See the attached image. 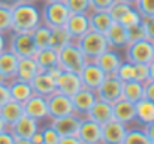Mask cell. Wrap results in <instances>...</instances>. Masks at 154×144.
Listing matches in <instances>:
<instances>
[{
	"label": "cell",
	"mask_w": 154,
	"mask_h": 144,
	"mask_svg": "<svg viewBox=\"0 0 154 144\" xmlns=\"http://www.w3.org/2000/svg\"><path fill=\"white\" fill-rule=\"evenodd\" d=\"M38 129H39L38 122H36L35 119L26 116V114H23V116L9 128V131L12 132V135H14L15 138H30Z\"/></svg>",
	"instance_id": "20"
},
{
	"label": "cell",
	"mask_w": 154,
	"mask_h": 144,
	"mask_svg": "<svg viewBox=\"0 0 154 144\" xmlns=\"http://www.w3.org/2000/svg\"><path fill=\"white\" fill-rule=\"evenodd\" d=\"M30 141L33 144H44V138H42V131H36L32 137H30Z\"/></svg>",
	"instance_id": "50"
},
{
	"label": "cell",
	"mask_w": 154,
	"mask_h": 144,
	"mask_svg": "<svg viewBox=\"0 0 154 144\" xmlns=\"http://www.w3.org/2000/svg\"><path fill=\"white\" fill-rule=\"evenodd\" d=\"M112 119L127 125L136 120V110L135 104L126 99H118L115 104H112Z\"/></svg>",
	"instance_id": "18"
},
{
	"label": "cell",
	"mask_w": 154,
	"mask_h": 144,
	"mask_svg": "<svg viewBox=\"0 0 154 144\" xmlns=\"http://www.w3.org/2000/svg\"><path fill=\"white\" fill-rule=\"evenodd\" d=\"M135 6L142 18L154 17V0H138Z\"/></svg>",
	"instance_id": "39"
},
{
	"label": "cell",
	"mask_w": 154,
	"mask_h": 144,
	"mask_svg": "<svg viewBox=\"0 0 154 144\" xmlns=\"http://www.w3.org/2000/svg\"><path fill=\"white\" fill-rule=\"evenodd\" d=\"M70 14H90V0H63Z\"/></svg>",
	"instance_id": "36"
},
{
	"label": "cell",
	"mask_w": 154,
	"mask_h": 144,
	"mask_svg": "<svg viewBox=\"0 0 154 144\" xmlns=\"http://www.w3.org/2000/svg\"><path fill=\"white\" fill-rule=\"evenodd\" d=\"M8 84V90H9V96L12 101H17L20 104H24L30 96L33 95V89L32 84L27 81H21L18 78H14L11 81L6 83Z\"/></svg>",
	"instance_id": "23"
},
{
	"label": "cell",
	"mask_w": 154,
	"mask_h": 144,
	"mask_svg": "<svg viewBox=\"0 0 154 144\" xmlns=\"http://www.w3.org/2000/svg\"><path fill=\"white\" fill-rule=\"evenodd\" d=\"M73 39L70 38L69 32L66 30L64 26H60V27H51V39H50V47L54 50H60L64 45H67L69 42H72Z\"/></svg>",
	"instance_id": "31"
},
{
	"label": "cell",
	"mask_w": 154,
	"mask_h": 144,
	"mask_svg": "<svg viewBox=\"0 0 154 144\" xmlns=\"http://www.w3.org/2000/svg\"><path fill=\"white\" fill-rule=\"evenodd\" d=\"M33 41L36 44L38 50L39 48H47L50 47V39H51V27H48L47 24L41 23L33 32H32Z\"/></svg>",
	"instance_id": "32"
},
{
	"label": "cell",
	"mask_w": 154,
	"mask_h": 144,
	"mask_svg": "<svg viewBox=\"0 0 154 144\" xmlns=\"http://www.w3.org/2000/svg\"><path fill=\"white\" fill-rule=\"evenodd\" d=\"M15 144H33L30 138H15Z\"/></svg>",
	"instance_id": "54"
},
{
	"label": "cell",
	"mask_w": 154,
	"mask_h": 144,
	"mask_svg": "<svg viewBox=\"0 0 154 144\" xmlns=\"http://www.w3.org/2000/svg\"><path fill=\"white\" fill-rule=\"evenodd\" d=\"M82 117H79L78 114H67L63 117H57L52 119L51 126L57 131V134L60 137H70V135H76L79 125H81Z\"/></svg>",
	"instance_id": "15"
},
{
	"label": "cell",
	"mask_w": 154,
	"mask_h": 144,
	"mask_svg": "<svg viewBox=\"0 0 154 144\" xmlns=\"http://www.w3.org/2000/svg\"><path fill=\"white\" fill-rule=\"evenodd\" d=\"M12 11V32H26L32 33L41 23V11L35 3L20 2L11 8Z\"/></svg>",
	"instance_id": "1"
},
{
	"label": "cell",
	"mask_w": 154,
	"mask_h": 144,
	"mask_svg": "<svg viewBox=\"0 0 154 144\" xmlns=\"http://www.w3.org/2000/svg\"><path fill=\"white\" fill-rule=\"evenodd\" d=\"M123 95V81L117 75H106L102 84L96 89L97 99L108 104H115Z\"/></svg>",
	"instance_id": "7"
},
{
	"label": "cell",
	"mask_w": 154,
	"mask_h": 144,
	"mask_svg": "<svg viewBox=\"0 0 154 144\" xmlns=\"http://www.w3.org/2000/svg\"><path fill=\"white\" fill-rule=\"evenodd\" d=\"M57 144H82L76 135H70V137H60Z\"/></svg>",
	"instance_id": "48"
},
{
	"label": "cell",
	"mask_w": 154,
	"mask_h": 144,
	"mask_svg": "<svg viewBox=\"0 0 154 144\" xmlns=\"http://www.w3.org/2000/svg\"><path fill=\"white\" fill-rule=\"evenodd\" d=\"M6 129H9L8 126H6V123L3 122V119L0 117V132H3V131H6Z\"/></svg>",
	"instance_id": "55"
},
{
	"label": "cell",
	"mask_w": 154,
	"mask_h": 144,
	"mask_svg": "<svg viewBox=\"0 0 154 144\" xmlns=\"http://www.w3.org/2000/svg\"><path fill=\"white\" fill-rule=\"evenodd\" d=\"M142 27H144V32H145V38L148 41L154 42V17L142 18Z\"/></svg>",
	"instance_id": "43"
},
{
	"label": "cell",
	"mask_w": 154,
	"mask_h": 144,
	"mask_svg": "<svg viewBox=\"0 0 154 144\" xmlns=\"http://www.w3.org/2000/svg\"><path fill=\"white\" fill-rule=\"evenodd\" d=\"M21 2H29V3H36V2H41V0H21Z\"/></svg>",
	"instance_id": "57"
},
{
	"label": "cell",
	"mask_w": 154,
	"mask_h": 144,
	"mask_svg": "<svg viewBox=\"0 0 154 144\" xmlns=\"http://www.w3.org/2000/svg\"><path fill=\"white\" fill-rule=\"evenodd\" d=\"M148 77H150V80L154 81V59L148 63Z\"/></svg>",
	"instance_id": "53"
},
{
	"label": "cell",
	"mask_w": 154,
	"mask_h": 144,
	"mask_svg": "<svg viewBox=\"0 0 154 144\" xmlns=\"http://www.w3.org/2000/svg\"><path fill=\"white\" fill-rule=\"evenodd\" d=\"M38 72H39V68H38L36 60H35L33 57H24V59H20V60H18L15 78H18V80H21V81L30 83Z\"/></svg>",
	"instance_id": "27"
},
{
	"label": "cell",
	"mask_w": 154,
	"mask_h": 144,
	"mask_svg": "<svg viewBox=\"0 0 154 144\" xmlns=\"http://www.w3.org/2000/svg\"><path fill=\"white\" fill-rule=\"evenodd\" d=\"M127 38H129V44H130V42L141 41V39H147V38H145L144 27H142V23H141V24H136V26L129 27V29H127Z\"/></svg>",
	"instance_id": "40"
},
{
	"label": "cell",
	"mask_w": 154,
	"mask_h": 144,
	"mask_svg": "<svg viewBox=\"0 0 154 144\" xmlns=\"http://www.w3.org/2000/svg\"><path fill=\"white\" fill-rule=\"evenodd\" d=\"M0 83H6V81H5V78L2 77V74H0Z\"/></svg>",
	"instance_id": "58"
},
{
	"label": "cell",
	"mask_w": 154,
	"mask_h": 144,
	"mask_svg": "<svg viewBox=\"0 0 154 144\" xmlns=\"http://www.w3.org/2000/svg\"><path fill=\"white\" fill-rule=\"evenodd\" d=\"M115 75L124 83V81H132L135 80V65L130 63V62H121L120 68L117 69Z\"/></svg>",
	"instance_id": "37"
},
{
	"label": "cell",
	"mask_w": 154,
	"mask_h": 144,
	"mask_svg": "<svg viewBox=\"0 0 154 144\" xmlns=\"http://www.w3.org/2000/svg\"><path fill=\"white\" fill-rule=\"evenodd\" d=\"M97 144H100V143H97Z\"/></svg>",
	"instance_id": "61"
},
{
	"label": "cell",
	"mask_w": 154,
	"mask_h": 144,
	"mask_svg": "<svg viewBox=\"0 0 154 144\" xmlns=\"http://www.w3.org/2000/svg\"><path fill=\"white\" fill-rule=\"evenodd\" d=\"M135 65V81H139V83H145L150 80L148 77V65H144V63H133Z\"/></svg>",
	"instance_id": "41"
},
{
	"label": "cell",
	"mask_w": 154,
	"mask_h": 144,
	"mask_svg": "<svg viewBox=\"0 0 154 144\" xmlns=\"http://www.w3.org/2000/svg\"><path fill=\"white\" fill-rule=\"evenodd\" d=\"M23 110H24V114H26V116L35 119L36 122H41V120H44V119L48 117L47 98L33 93V95L23 104Z\"/></svg>",
	"instance_id": "13"
},
{
	"label": "cell",
	"mask_w": 154,
	"mask_h": 144,
	"mask_svg": "<svg viewBox=\"0 0 154 144\" xmlns=\"http://www.w3.org/2000/svg\"><path fill=\"white\" fill-rule=\"evenodd\" d=\"M42 131V138H44V144H57L60 140V135L57 134V131L52 128L51 125L41 129Z\"/></svg>",
	"instance_id": "42"
},
{
	"label": "cell",
	"mask_w": 154,
	"mask_h": 144,
	"mask_svg": "<svg viewBox=\"0 0 154 144\" xmlns=\"http://www.w3.org/2000/svg\"><path fill=\"white\" fill-rule=\"evenodd\" d=\"M33 59L38 63L39 71H50L52 68L58 66V51L51 47L47 48H39L36 51V54L33 56Z\"/></svg>",
	"instance_id": "24"
},
{
	"label": "cell",
	"mask_w": 154,
	"mask_h": 144,
	"mask_svg": "<svg viewBox=\"0 0 154 144\" xmlns=\"http://www.w3.org/2000/svg\"><path fill=\"white\" fill-rule=\"evenodd\" d=\"M70 12L64 2H45L44 9L41 12L42 23L47 24L48 27H60L64 26Z\"/></svg>",
	"instance_id": "5"
},
{
	"label": "cell",
	"mask_w": 154,
	"mask_h": 144,
	"mask_svg": "<svg viewBox=\"0 0 154 144\" xmlns=\"http://www.w3.org/2000/svg\"><path fill=\"white\" fill-rule=\"evenodd\" d=\"M79 89H82L79 74L63 71L55 80V90L63 93V95L69 96V98H72Z\"/></svg>",
	"instance_id": "12"
},
{
	"label": "cell",
	"mask_w": 154,
	"mask_h": 144,
	"mask_svg": "<svg viewBox=\"0 0 154 144\" xmlns=\"http://www.w3.org/2000/svg\"><path fill=\"white\" fill-rule=\"evenodd\" d=\"M118 23H120L121 26H124L126 29H129V27H132V26L141 24V23H142V17H141V14L138 12L136 6H132V8L120 18Z\"/></svg>",
	"instance_id": "35"
},
{
	"label": "cell",
	"mask_w": 154,
	"mask_h": 144,
	"mask_svg": "<svg viewBox=\"0 0 154 144\" xmlns=\"http://www.w3.org/2000/svg\"><path fill=\"white\" fill-rule=\"evenodd\" d=\"M30 84L35 95L44 96V98H48L55 92V80L45 71H39L35 75V78L30 81Z\"/></svg>",
	"instance_id": "17"
},
{
	"label": "cell",
	"mask_w": 154,
	"mask_h": 144,
	"mask_svg": "<svg viewBox=\"0 0 154 144\" xmlns=\"http://www.w3.org/2000/svg\"><path fill=\"white\" fill-rule=\"evenodd\" d=\"M105 77H106V74L99 68V65L96 62H85L84 68L79 72V78H81L82 87L94 90V92L102 84Z\"/></svg>",
	"instance_id": "9"
},
{
	"label": "cell",
	"mask_w": 154,
	"mask_h": 144,
	"mask_svg": "<svg viewBox=\"0 0 154 144\" xmlns=\"http://www.w3.org/2000/svg\"><path fill=\"white\" fill-rule=\"evenodd\" d=\"M123 99L130 101L133 104H136L138 101H141L144 98V84L139 81H124L123 83Z\"/></svg>",
	"instance_id": "30"
},
{
	"label": "cell",
	"mask_w": 154,
	"mask_h": 144,
	"mask_svg": "<svg viewBox=\"0 0 154 144\" xmlns=\"http://www.w3.org/2000/svg\"><path fill=\"white\" fill-rule=\"evenodd\" d=\"M12 32V11L11 8L0 5V33L9 35Z\"/></svg>",
	"instance_id": "34"
},
{
	"label": "cell",
	"mask_w": 154,
	"mask_h": 144,
	"mask_svg": "<svg viewBox=\"0 0 154 144\" xmlns=\"http://www.w3.org/2000/svg\"><path fill=\"white\" fill-rule=\"evenodd\" d=\"M75 42L87 62H94L103 51H106L109 48L105 35L96 32V30H88L85 35H82Z\"/></svg>",
	"instance_id": "2"
},
{
	"label": "cell",
	"mask_w": 154,
	"mask_h": 144,
	"mask_svg": "<svg viewBox=\"0 0 154 144\" xmlns=\"http://www.w3.org/2000/svg\"><path fill=\"white\" fill-rule=\"evenodd\" d=\"M72 99V105H73V111L75 114H78L79 117H85L87 113L90 111V108L93 107V104L97 101V96L94 90L90 89H79L75 95L70 98Z\"/></svg>",
	"instance_id": "14"
},
{
	"label": "cell",
	"mask_w": 154,
	"mask_h": 144,
	"mask_svg": "<svg viewBox=\"0 0 154 144\" xmlns=\"http://www.w3.org/2000/svg\"><path fill=\"white\" fill-rule=\"evenodd\" d=\"M6 47H8V36L3 35V33H0V53Z\"/></svg>",
	"instance_id": "51"
},
{
	"label": "cell",
	"mask_w": 154,
	"mask_h": 144,
	"mask_svg": "<svg viewBox=\"0 0 154 144\" xmlns=\"http://www.w3.org/2000/svg\"><path fill=\"white\" fill-rule=\"evenodd\" d=\"M76 137L82 144L100 143L102 141V125H99V123H96V122H93L87 117H82L79 129L76 132Z\"/></svg>",
	"instance_id": "10"
},
{
	"label": "cell",
	"mask_w": 154,
	"mask_h": 144,
	"mask_svg": "<svg viewBox=\"0 0 154 144\" xmlns=\"http://www.w3.org/2000/svg\"><path fill=\"white\" fill-rule=\"evenodd\" d=\"M144 98L154 102V81L153 80H148V81L144 83Z\"/></svg>",
	"instance_id": "45"
},
{
	"label": "cell",
	"mask_w": 154,
	"mask_h": 144,
	"mask_svg": "<svg viewBox=\"0 0 154 144\" xmlns=\"http://www.w3.org/2000/svg\"><path fill=\"white\" fill-rule=\"evenodd\" d=\"M23 114H24L23 104H20V102H17V101L9 99L6 104H3V105L0 107V117L3 119V122L6 123L8 128H11Z\"/></svg>",
	"instance_id": "26"
},
{
	"label": "cell",
	"mask_w": 154,
	"mask_h": 144,
	"mask_svg": "<svg viewBox=\"0 0 154 144\" xmlns=\"http://www.w3.org/2000/svg\"><path fill=\"white\" fill-rule=\"evenodd\" d=\"M18 60H20V59L8 47L0 53V74H2V77L5 78L6 83L15 78Z\"/></svg>",
	"instance_id": "21"
},
{
	"label": "cell",
	"mask_w": 154,
	"mask_h": 144,
	"mask_svg": "<svg viewBox=\"0 0 154 144\" xmlns=\"http://www.w3.org/2000/svg\"><path fill=\"white\" fill-rule=\"evenodd\" d=\"M133 5H127V3H123V2H118V0H115L112 5H111V8L108 9V12H109V15H111V18H112V21H115V23H118L120 21V18L132 8Z\"/></svg>",
	"instance_id": "38"
},
{
	"label": "cell",
	"mask_w": 154,
	"mask_h": 144,
	"mask_svg": "<svg viewBox=\"0 0 154 144\" xmlns=\"http://www.w3.org/2000/svg\"><path fill=\"white\" fill-rule=\"evenodd\" d=\"M0 144H15V137L9 129L0 132Z\"/></svg>",
	"instance_id": "46"
},
{
	"label": "cell",
	"mask_w": 154,
	"mask_h": 144,
	"mask_svg": "<svg viewBox=\"0 0 154 144\" xmlns=\"http://www.w3.org/2000/svg\"><path fill=\"white\" fill-rule=\"evenodd\" d=\"M144 131H145L148 140L151 141V144H154V122L150 123V125H145V126H144Z\"/></svg>",
	"instance_id": "49"
},
{
	"label": "cell",
	"mask_w": 154,
	"mask_h": 144,
	"mask_svg": "<svg viewBox=\"0 0 154 144\" xmlns=\"http://www.w3.org/2000/svg\"><path fill=\"white\" fill-rule=\"evenodd\" d=\"M126 59L130 63H144L148 65L154 59L153 42L148 39H141L126 45Z\"/></svg>",
	"instance_id": "6"
},
{
	"label": "cell",
	"mask_w": 154,
	"mask_h": 144,
	"mask_svg": "<svg viewBox=\"0 0 154 144\" xmlns=\"http://www.w3.org/2000/svg\"><path fill=\"white\" fill-rule=\"evenodd\" d=\"M118 2H123V3H127V5H133V6H135L138 0H118Z\"/></svg>",
	"instance_id": "56"
},
{
	"label": "cell",
	"mask_w": 154,
	"mask_h": 144,
	"mask_svg": "<svg viewBox=\"0 0 154 144\" xmlns=\"http://www.w3.org/2000/svg\"><path fill=\"white\" fill-rule=\"evenodd\" d=\"M121 144H151L144 129H127Z\"/></svg>",
	"instance_id": "33"
},
{
	"label": "cell",
	"mask_w": 154,
	"mask_h": 144,
	"mask_svg": "<svg viewBox=\"0 0 154 144\" xmlns=\"http://www.w3.org/2000/svg\"><path fill=\"white\" fill-rule=\"evenodd\" d=\"M85 62H87L85 57L82 56L81 50L78 48L75 41L69 42L67 45L58 50V66L63 71L79 74L81 69L84 68Z\"/></svg>",
	"instance_id": "3"
},
{
	"label": "cell",
	"mask_w": 154,
	"mask_h": 144,
	"mask_svg": "<svg viewBox=\"0 0 154 144\" xmlns=\"http://www.w3.org/2000/svg\"><path fill=\"white\" fill-rule=\"evenodd\" d=\"M127 132V125L111 119L102 125V144H121Z\"/></svg>",
	"instance_id": "11"
},
{
	"label": "cell",
	"mask_w": 154,
	"mask_h": 144,
	"mask_svg": "<svg viewBox=\"0 0 154 144\" xmlns=\"http://www.w3.org/2000/svg\"><path fill=\"white\" fill-rule=\"evenodd\" d=\"M153 47H154V42H153Z\"/></svg>",
	"instance_id": "60"
},
{
	"label": "cell",
	"mask_w": 154,
	"mask_h": 144,
	"mask_svg": "<svg viewBox=\"0 0 154 144\" xmlns=\"http://www.w3.org/2000/svg\"><path fill=\"white\" fill-rule=\"evenodd\" d=\"M135 110H136V120L141 125H150L154 122V102L150 99L142 98L141 101H138L135 104Z\"/></svg>",
	"instance_id": "29"
},
{
	"label": "cell",
	"mask_w": 154,
	"mask_h": 144,
	"mask_svg": "<svg viewBox=\"0 0 154 144\" xmlns=\"http://www.w3.org/2000/svg\"><path fill=\"white\" fill-rule=\"evenodd\" d=\"M47 105H48V117H51V120L75 113L73 105H72V99L69 96L57 92V90L47 98Z\"/></svg>",
	"instance_id": "8"
},
{
	"label": "cell",
	"mask_w": 154,
	"mask_h": 144,
	"mask_svg": "<svg viewBox=\"0 0 154 144\" xmlns=\"http://www.w3.org/2000/svg\"><path fill=\"white\" fill-rule=\"evenodd\" d=\"M108 47L112 50H120V48H126L129 44V38H127V29L124 26H121L120 23H112L111 27L106 30L105 33Z\"/></svg>",
	"instance_id": "19"
},
{
	"label": "cell",
	"mask_w": 154,
	"mask_h": 144,
	"mask_svg": "<svg viewBox=\"0 0 154 144\" xmlns=\"http://www.w3.org/2000/svg\"><path fill=\"white\" fill-rule=\"evenodd\" d=\"M94 62L99 65V68L102 69L106 75H115V72L120 68V65H121L123 60H121L120 54L115 50L108 48L106 51H103Z\"/></svg>",
	"instance_id": "22"
},
{
	"label": "cell",
	"mask_w": 154,
	"mask_h": 144,
	"mask_svg": "<svg viewBox=\"0 0 154 144\" xmlns=\"http://www.w3.org/2000/svg\"><path fill=\"white\" fill-rule=\"evenodd\" d=\"M115 0H90L91 11H108Z\"/></svg>",
	"instance_id": "44"
},
{
	"label": "cell",
	"mask_w": 154,
	"mask_h": 144,
	"mask_svg": "<svg viewBox=\"0 0 154 144\" xmlns=\"http://www.w3.org/2000/svg\"><path fill=\"white\" fill-rule=\"evenodd\" d=\"M21 0H0V5H5V6H8V8H12V6H15L17 3H20Z\"/></svg>",
	"instance_id": "52"
},
{
	"label": "cell",
	"mask_w": 154,
	"mask_h": 144,
	"mask_svg": "<svg viewBox=\"0 0 154 144\" xmlns=\"http://www.w3.org/2000/svg\"><path fill=\"white\" fill-rule=\"evenodd\" d=\"M8 48L18 57V59H24V57H33L38 51V47L33 41L32 33H26V32H11L8 35Z\"/></svg>",
	"instance_id": "4"
},
{
	"label": "cell",
	"mask_w": 154,
	"mask_h": 144,
	"mask_svg": "<svg viewBox=\"0 0 154 144\" xmlns=\"http://www.w3.org/2000/svg\"><path fill=\"white\" fill-rule=\"evenodd\" d=\"M44 2H63V0H44Z\"/></svg>",
	"instance_id": "59"
},
{
	"label": "cell",
	"mask_w": 154,
	"mask_h": 144,
	"mask_svg": "<svg viewBox=\"0 0 154 144\" xmlns=\"http://www.w3.org/2000/svg\"><path fill=\"white\" fill-rule=\"evenodd\" d=\"M85 117L93 120V122H96V123H99V125H103V123L109 122L112 119V104H108L105 101L97 99L93 104V107L90 108V111L87 113Z\"/></svg>",
	"instance_id": "25"
},
{
	"label": "cell",
	"mask_w": 154,
	"mask_h": 144,
	"mask_svg": "<svg viewBox=\"0 0 154 144\" xmlns=\"http://www.w3.org/2000/svg\"><path fill=\"white\" fill-rule=\"evenodd\" d=\"M9 99H11V96H9V90H8V84L0 83V107L3 104H6Z\"/></svg>",
	"instance_id": "47"
},
{
	"label": "cell",
	"mask_w": 154,
	"mask_h": 144,
	"mask_svg": "<svg viewBox=\"0 0 154 144\" xmlns=\"http://www.w3.org/2000/svg\"><path fill=\"white\" fill-rule=\"evenodd\" d=\"M88 20H90L91 30H96V32L103 33V35L111 27V24L114 23L108 11H90Z\"/></svg>",
	"instance_id": "28"
},
{
	"label": "cell",
	"mask_w": 154,
	"mask_h": 144,
	"mask_svg": "<svg viewBox=\"0 0 154 144\" xmlns=\"http://www.w3.org/2000/svg\"><path fill=\"white\" fill-rule=\"evenodd\" d=\"M64 27L73 41L79 39L82 35H85L88 30H91L88 14H70Z\"/></svg>",
	"instance_id": "16"
}]
</instances>
